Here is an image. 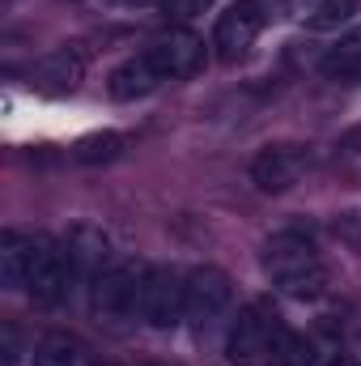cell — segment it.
Segmentation results:
<instances>
[{
    "label": "cell",
    "mask_w": 361,
    "mask_h": 366,
    "mask_svg": "<svg viewBox=\"0 0 361 366\" xmlns=\"http://www.w3.org/2000/svg\"><path fill=\"white\" fill-rule=\"evenodd\" d=\"M30 81L43 94H73L86 81V56L77 47H56L30 69Z\"/></svg>",
    "instance_id": "cell-11"
},
{
    "label": "cell",
    "mask_w": 361,
    "mask_h": 366,
    "mask_svg": "<svg viewBox=\"0 0 361 366\" xmlns=\"http://www.w3.org/2000/svg\"><path fill=\"white\" fill-rule=\"evenodd\" d=\"M123 154V137L119 132H93V137H81L73 158L86 162V167H102V162H115Z\"/></svg>",
    "instance_id": "cell-17"
},
{
    "label": "cell",
    "mask_w": 361,
    "mask_h": 366,
    "mask_svg": "<svg viewBox=\"0 0 361 366\" xmlns=\"http://www.w3.org/2000/svg\"><path fill=\"white\" fill-rule=\"evenodd\" d=\"M289 13L306 30H336L357 13V0H289Z\"/></svg>",
    "instance_id": "cell-13"
},
{
    "label": "cell",
    "mask_w": 361,
    "mask_h": 366,
    "mask_svg": "<svg viewBox=\"0 0 361 366\" xmlns=\"http://www.w3.org/2000/svg\"><path fill=\"white\" fill-rule=\"evenodd\" d=\"M260 30H264V9H260V0H234V4L217 17V26H213V51H217V60L234 64L238 56H247V47L260 39Z\"/></svg>",
    "instance_id": "cell-6"
},
{
    "label": "cell",
    "mask_w": 361,
    "mask_h": 366,
    "mask_svg": "<svg viewBox=\"0 0 361 366\" xmlns=\"http://www.w3.org/2000/svg\"><path fill=\"white\" fill-rule=\"evenodd\" d=\"M336 234H340L345 243H353V247H361V217H357V213H345V217L336 222Z\"/></svg>",
    "instance_id": "cell-20"
},
{
    "label": "cell",
    "mask_w": 361,
    "mask_h": 366,
    "mask_svg": "<svg viewBox=\"0 0 361 366\" xmlns=\"http://www.w3.org/2000/svg\"><path fill=\"white\" fill-rule=\"evenodd\" d=\"M145 273L136 260L128 256H115L106 264L93 269V281H90V311L93 320L102 324H123L128 315L141 311V285H145Z\"/></svg>",
    "instance_id": "cell-2"
},
{
    "label": "cell",
    "mask_w": 361,
    "mask_h": 366,
    "mask_svg": "<svg viewBox=\"0 0 361 366\" xmlns=\"http://www.w3.org/2000/svg\"><path fill=\"white\" fill-rule=\"evenodd\" d=\"M230 302H234V285L221 269L204 264L187 277V320L195 328H208L213 320H221L230 311Z\"/></svg>",
    "instance_id": "cell-7"
},
{
    "label": "cell",
    "mask_w": 361,
    "mask_h": 366,
    "mask_svg": "<svg viewBox=\"0 0 361 366\" xmlns=\"http://www.w3.org/2000/svg\"><path fill=\"white\" fill-rule=\"evenodd\" d=\"M21 358V337L13 324H0V366H17Z\"/></svg>",
    "instance_id": "cell-18"
},
{
    "label": "cell",
    "mask_w": 361,
    "mask_h": 366,
    "mask_svg": "<svg viewBox=\"0 0 361 366\" xmlns=\"http://www.w3.org/2000/svg\"><path fill=\"white\" fill-rule=\"evenodd\" d=\"M183 315H187V277H179L175 269H149L141 285V320L166 332Z\"/></svg>",
    "instance_id": "cell-4"
},
{
    "label": "cell",
    "mask_w": 361,
    "mask_h": 366,
    "mask_svg": "<svg viewBox=\"0 0 361 366\" xmlns=\"http://www.w3.org/2000/svg\"><path fill=\"white\" fill-rule=\"evenodd\" d=\"M323 354L310 337H298V332H280L276 337V350H272V366H319Z\"/></svg>",
    "instance_id": "cell-16"
},
{
    "label": "cell",
    "mask_w": 361,
    "mask_h": 366,
    "mask_svg": "<svg viewBox=\"0 0 361 366\" xmlns=\"http://www.w3.org/2000/svg\"><path fill=\"white\" fill-rule=\"evenodd\" d=\"M93 366H98V362H93Z\"/></svg>",
    "instance_id": "cell-23"
},
{
    "label": "cell",
    "mask_w": 361,
    "mask_h": 366,
    "mask_svg": "<svg viewBox=\"0 0 361 366\" xmlns=\"http://www.w3.org/2000/svg\"><path fill=\"white\" fill-rule=\"evenodd\" d=\"M158 86H162V77H158V69L145 60V51H141V56H132V60H123V64L111 73V81H106L111 98H119V102L145 98V94L158 90Z\"/></svg>",
    "instance_id": "cell-12"
},
{
    "label": "cell",
    "mask_w": 361,
    "mask_h": 366,
    "mask_svg": "<svg viewBox=\"0 0 361 366\" xmlns=\"http://www.w3.org/2000/svg\"><path fill=\"white\" fill-rule=\"evenodd\" d=\"M319 73L327 77V81H361V34L353 39H340L323 60H319Z\"/></svg>",
    "instance_id": "cell-15"
},
{
    "label": "cell",
    "mask_w": 361,
    "mask_h": 366,
    "mask_svg": "<svg viewBox=\"0 0 361 366\" xmlns=\"http://www.w3.org/2000/svg\"><path fill=\"white\" fill-rule=\"evenodd\" d=\"M264 273L272 277V285L298 302H310L327 290V269L315 252V243L298 230H280L264 243V256H260Z\"/></svg>",
    "instance_id": "cell-1"
},
{
    "label": "cell",
    "mask_w": 361,
    "mask_h": 366,
    "mask_svg": "<svg viewBox=\"0 0 361 366\" xmlns=\"http://www.w3.org/2000/svg\"><path fill=\"white\" fill-rule=\"evenodd\" d=\"M51 243L43 234H26V230H4L0 234V285L4 290H30V277L39 269L43 252Z\"/></svg>",
    "instance_id": "cell-9"
},
{
    "label": "cell",
    "mask_w": 361,
    "mask_h": 366,
    "mask_svg": "<svg viewBox=\"0 0 361 366\" xmlns=\"http://www.w3.org/2000/svg\"><path fill=\"white\" fill-rule=\"evenodd\" d=\"M336 366H353V362H336Z\"/></svg>",
    "instance_id": "cell-22"
},
{
    "label": "cell",
    "mask_w": 361,
    "mask_h": 366,
    "mask_svg": "<svg viewBox=\"0 0 361 366\" xmlns=\"http://www.w3.org/2000/svg\"><path fill=\"white\" fill-rule=\"evenodd\" d=\"M77 273H81V264H77V256L68 247H47L43 260H39V269H34V277H30L34 302H43V307L64 302L68 290H73V281H77Z\"/></svg>",
    "instance_id": "cell-10"
},
{
    "label": "cell",
    "mask_w": 361,
    "mask_h": 366,
    "mask_svg": "<svg viewBox=\"0 0 361 366\" xmlns=\"http://www.w3.org/2000/svg\"><path fill=\"white\" fill-rule=\"evenodd\" d=\"M30 366H93V358L81 337H73V332H47L34 345V362Z\"/></svg>",
    "instance_id": "cell-14"
},
{
    "label": "cell",
    "mask_w": 361,
    "mask_h": 366,
    "mask_svg": "<svg viewBox=\"0 0 361 366\" xmlns=\"http://www.w3.org/2000/svg\"><path fill=\"white\" fill-rule=\"evenodd\" d=\"M345 145H349V149H361V128H353V132L345 137Z\"/></svg>",
    "instance_id": "cell-21"
},
{
    "label": "cell",
    "mask_w": 361,
    "mask_h": 366,
    "mask_svg": "<svg viewBox=\"0 0 361 366\" xmlns=\"http://www.w3.org/2000/svg\"><path fill=\"white\" fill-rule=\"evenodd\" d=\"M213 0H162V9L171 13V17H195V13H204Z\"/></svg>",
    "instance_id": "cell-19"
},
{
    "label": "cell",
    "mask_w": 361,
    "mask_h": 366,
    "mask_svg": "<svg viewBox=\"0 0 361 366\" xmlns=\"http://www.w3.org/2000/svg\"><path fill=\"white\" fill-rule=\"evenodd\" d=\"M145 60L158 69L162 81H179V77H195L204 69L208 51H204L200 34H191V30H166V34H158L145 47Z\"/></svg>",
    "instance_id": "cell-5"
},
{
    "label": "cell",
    "mask_w": 361,
    "mask_h": 366,
    "mask_svg": "<svg viewBox=\"0 0 361 366\" xmlns=\"http://www.w3.org/2000/svg\"><path fill=\"white\" fill-rule=\"evenodd\" d=\"M306 167H310V154L302 145H268L251 162V183L268 196H280L306 175Z\"/></svg>",
    "instance_id": "cell-8"
},
{
    "label": "cell",
    "mask_w": 361,
    "mask_h": 366,
    "mask_svg": "<svg viewBox=\"0 0 361 366\" xmlns=\"http://www.w3.org/2000/svg\"><path fill=\"white\" fill-rule=\"evenodd\" d=\"M280 315L272 311V302L255 298L238 311V320L230 324V337H225V362L230 366H260L264 358H272L276 350V337H280Z\"/></svg>",
    "instance_id": "cell-3"
}]
</instances>
